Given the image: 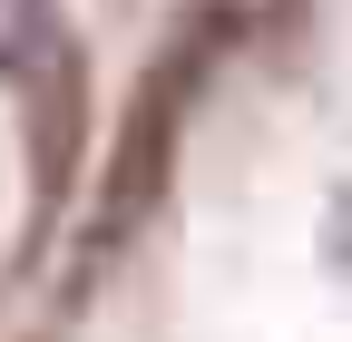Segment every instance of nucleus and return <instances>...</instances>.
I'll return each mask as SVG.
<instances>
[{
	"mask_svg": "<svg viewBox=\"0 0 352 342\" xmlns=\"http://www.w3.org/2000/svg\"><path fill=\"white\" fill-rule=\"evenodd\" d=\"M20 20H30V10H20V0H0V59H10V49H20Z\"/></svg>",
	"mask_w": 352,
	"mask_h": 342,
	"instance_id": "nucleus-1",
	"label": "nucleus"
}]
</instances>
